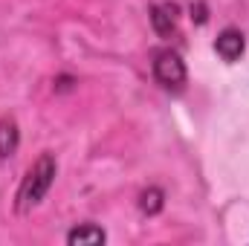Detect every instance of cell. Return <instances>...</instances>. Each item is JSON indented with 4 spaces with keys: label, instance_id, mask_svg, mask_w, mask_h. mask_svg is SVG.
Here are the masks:
<instances>
[{
    "label": "cell",
    "instance_id": "5b68a950",
    "mask_svg": "<svg viewBox=\"0 0 249 246\" xmlns=\"http://www.w3.org/2000/svg\"><path fill=\"white\" fill-rule=\"evenodd\" d=\"M18 142H20V130L15 119H0V157H12L18 151Z\"/></svg>",
    "mask_w": 249,
    "mask_h": 246
},
{
    "label": "cell",
    "instance_id": "7a4b0ae2",
    "mask_svg": "<svg viewBox=\"0 0 249 246\" xmlns=\"http://www.w3.org/2000/svg\"><path fill=\"white\" fill-rule=\"evenodd\" d=\"M151 70H154V78H157L165 90H183V84H186V78H188L183 58H180L177 53H171V50H160V53L154 55Z\"/></svg>",
    "mask_w": 249,
    "mask_h": 246
},
{
    "label": "cell",
    "instance_id": "277c9868",
    "mask_svg": "<svg viewBox=\"0 0 249 246\" xmlns=\"http://www.w3.org/2000/svg\"><path fill=\"white\" fill-rule=\"evenodd\" d=\"M151 23H154V29H157L160 35H171L174 26H177V9L168 6V3L154 6V9H151Z\"/></svg>",
    "mask_w": 249,
    "mask_h": 246
},
{
    "label": "cell",
    "instance_id": "6da1fadb",
    "mask_svg": "<svg viewBox=\"0 0 249 246\" xmlns=\"http://www.w3.org/2000/svg\"><path fill=\"white\" fill-rule=\"evenodd\" d=\"M55 171H58V165H55V159H53L50 154H44V157L26 171L23 183L18 188V211H29V209H35V206L47 197V191L55 183Z\"/></svg>",
    "mask_w": 249,
    "mask_h": 246
},
{
    "label": "cell",
    "instance_id": "52a82bcc",
    "mask_svg": "<svg viewBox=\"0 0 249 246\" xmlns=\"http://www.w3.org/2000/svg\"><path fill=\"white\" fill-rule=\"evenodd\" d=\"M139 206H142L145 214H157V211L162 209V191H160V188H148V191L142 194V203H139Z\"/></svg>",
    "mask_w": 249,
    "mask_h": 246
},
{
    "label": "cell",
    "instance_id": "3957f363",
    "mask_svg": "<svg viewBox=\"0 0 249 246\" xmlns=\"http://www.w3.org/2000/svg\"><path fill=\"white\" fill-rule=\"evenodd\" d=\"M214 50H217V55H220L223 61L232 64L244 55L247 41H244V35H241L238 29H223V32L217 35V41H214Z\"/></svg>",
    "mask_w": 249,
    "mask_h": 246
},
{
    "label": "cell",
    "instance_id": "8992f818",
    "mask_svg": "<svg viewBox=\"0 0 249 246\" xmlns=\"http://www.w3.org/2000/svg\"><path fill=\"white\" fill-rule=\"evenodd\" d=\"M67 244H105V232L96 226H78L67 235Z\"/></svg>",
    "mask_w": 249,
    "mask_h": 246
}]
</instances>
